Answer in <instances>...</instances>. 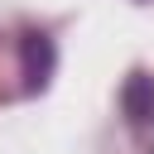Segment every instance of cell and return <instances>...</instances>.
<instances>
[{
	"mask_svg": "<svg viewBox=\"0 0 154 154\" xmlns=\"http://www.w3.org/2000/svg\"><path fill=\"white\" fill-rule=\"evenodd\" d=\"M48 67H53V43L43 34H29L24 38V77H29V87H43Z\"/></svg>",
	"mask_w": 154,
	"mask_h": 154,
	"instance_id": "obj_1",
	"label": "cell"
}]
</instances>
